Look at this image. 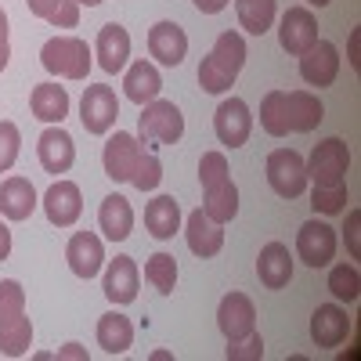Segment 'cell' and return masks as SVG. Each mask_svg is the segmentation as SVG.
<instances>
[{
	"label": "cell",
	"mask_w": 361,
	"mask_h": 361,
	"mask_svg": "<svg viewBox=\"0 0 361 361\" xmlns=\"http://www.w3.org/2000/svg\"><path fill=\"white\" fill-rule=\"evenodd\" d=\"M58 357H66V361H87V350L80 343H66V347H58Z\"/></svg>",
	"instance_id": "45"
},
{
	"label": "cell",
	"mask_w": 361,
	"mask_h": 361,
	"mask_svg": "<svg viewBox=\"0 0 361 361\" xmlns=\"http://www.w3.org/2000/svg\"><path fill=\"white\" fill-rule=\"evenodd\" d=\"M94 58H98V66L116 76V73H123L127 62H130V33L119 22H109L102 25V33H98V44H94Z\"/></svg>",
	"instance_id": "18"
},
{
	"label": "cell",
	"mask_w": 361,
	"mask_h": 361,
	"mask_svg": "<svg viewBox=\"0 0 361 361\" xmlns=\"http://www.w3.org/2000/svg\"><path fill=\"white\" fill-rule=\"evenodd\" d=\"M350 336V318L340 304H322L311 314V340L322 350H336L343 340Z\"/></svg>",
	"instance_id": "19"
},
{
	"label": "cell",
	"mask_w": 361,
	"mask_h": 361,
	"mask_svg": "<svg viewBox=\"0 0 361 361\" xmlns=\"http://www.w3.org/2000/svg\"><path fill=\"white\" fill-rule=\"evenodd\" d=\"M40 206H44V214L54 228H73L83 214V192H80L76 180H54L44 192Z\"/></svg>",
	"instance_id": "9"
},
{
	"label": "cell",
	"mask_w": 361,
	"mask_h": 361,
	"mask_svg": "<svg viewBox=\"0 0 361 361\" xmlns=\"http://www.w3.org/2000/svg\"><path fill=\"white\" fill-rule=\"evenodd\" d=\"M336 73H340V51L336 44L329 40H314L311 51L300 54V76H304V83L311 87H333L336 83Z\"/></svg>",
	"instance_id": "14"
},
{
	"label": "cell",
	"mask_w": 361,
	"mask_h": 361,
	"mask_svg": "<svg viewBox=\"0 0 361 361\" xmlns=\"http://www.w3.org/2000/svg\"><path fill=\"white\" fill-rule=\"evenodd\" d=\"M119 119V98L109 83H94V87H83V98H80V123L87 134H109Z\"/></svg>",
	"instance_id": "6"
},
{
	"label": "cell",
	"mask_w": 361,
	"mask_h": 361,
	"mask_svg": "<svg viewBox=\"0 0 361 361\" xmlns=\"http://www.w3.org/2000/svg\"><path fill=\"white\" fill-rule=\"evenodd\" d=\"M22 314H25V289L15 279H4L0 282V325H8Z\"/></svg>",
	"instance_id": "36"
},
{
	"label": "cell",
	"mask_w": 361,
	"mask_h": 361,
	"mask_svg": "<svg viewBox=\"0 0 361 361\" xmlns=\"http://www.w3.org/2000/svg\"><path fill=\"white\" fill-rule=\"evenodd\" d=\"M192 4L202 11V15H217V11H224L231 0H192Z\"/></svg>",
	"instance_id": "44"
},
{
	"label": "cell",
	"mask_w": 361,
	"mask_h": 361,
	"mask_svg": "<svg viewBox=\"0 0 361 361\" xmlns=\"http://www.w3.org/2000/svg\"><path fill=\"white\" fill-rule=\"evenodd\" d=\"M159 90H163V76L152 62H134L123 76V94L134 102V105H148V102H156L159 98Z\"/></svg>",
	"instance_id": "26"
},
{
	"label": "cell",
	"mask_w": 361,
	"mask_h": 361,
	"mask_svg": "<svg viewBox=\"0 0 361 361\" xmlns=\"http://www.w3.org/2000/svg\"><path fill=\"white\" fill-rule=\"evenodd\" d=\"M40 66L62 80H87L90 66H94V51L80 37H51L40 47Z\"/></svg>",
	"instance_id": "2"
},
{
	"label": "cell",
	"mask_w": 361,
	"mask_h": 361,
	"mask_svg": "<svg viewBox=\"0 0 361 361\" xmlns=\"http://www.w3.org/2000/svg\"><path fill=\"white\" fill-rule=\"evenodd\" d=\"M69 90L58 87V83H37L33 94H29V109H33V116L40 119V123H62V119L69 116Z\"/></svg>",
	"instance_id": "25"
},
{
	"label": "cell",
	"mask_w": 361,
	"mask_h": 361,
	"mask_svg": "<svg viewBox=\"0 0 361 361\" xmlns=\"http://www.w3.org/2000/svg\"><path fill=\"white\" fill-rule=\"evenodd\" d=\"M307 4H314V8H329L333 0H307Z\"/></svg>",
	"instance_id": "49"
},
{
	"label": "cell",
	"mask_w": 361,
	"mask_h": 361,
	"mask_svg": "<svg viewBox=\"0 0 361 361\" xmlns=\"http://www.w3.org/2000/svg\"><path fill=\"white\" fill-rule=\"evenodd\" d=\"M329 293H333L336 300H343V304H350V300L361 296V275L354 264H336L333 271H329Z\"/></svg>",
	"instance_id": "35"
},
{
	"label": "cell",
	"mask_w": 361,
	"mask_h": 361,
	"mask_svg": "<svg viewBox=\"0 0 361 361\" xmlns=\"http://www.w3.org/2000/svg\"><path fill=\"white\" fill-rule=\"evenodd\" d=\"M214 130L221 137V145L228 148H243L250 141V130H253V116H250V105L243 98H224L214 112Z\"/></svg>",
	"instance_id": "11"
},
{
	"label": "cell",
	"mask_w": 361,
	"mask_h": 361,
	"mask_svg": "<svg viewBox=\"0 0 361 361\" xmlns=\"http://www.w3.org/2000/svg\"><path fill=\"white\" fill-rule=\"evenodd\" d=\"M185 238H188V250L199 260H209L224 250V224L209 221L202 209H192L188 221H185Z\"/></svg>",
	"instance_id": "20"
},
{
	"label": "cell",
	"mask_w": 361,
	"mask_h": 361,
	"mask_svg": "<svg viewBox=\"0 0 361 361\" xmlns=\"http://www.w3.org/2000/svg\"><path fill=\"white\" fill-rule=\"evenodd\" d=\"M134 343V325L127 314H119V311H109L98 318V347L105 354H127Z\"/></svg>",
	"instance_id": "28"
},
{
	"label": "cell",
	"mask_w": 361,
	"mask_h": 361,
	"mask_svg": "<svg viewBox=\"0 0 361 361\" xmlns=\"http://www.w3.org/2000/svg\"><path fill=\"white\" fill-rule=\"evenodd\" d=\"M343 238H347V250H350V257L357 260V257H361V209H350V214H347Z\"/></svg>",
	"instance_id": "42"
},
{
	"label": "cell",
	"mask_w": 361,
	"mask_h": 361,
	"mask_svg": "<svg viewBox=\"0 0 361 361\" xmlns=\"http://www.w3.org/2000/svg\"><path fill=\"white\" fill-rule=\"evenodd\" d=\"M137 134L145 145H177L185 137V116L173 102H148L141 105V116H137Z\"/></svg>",
	"instance_id": "3"
},
{
	"label": "cell",
	"mask_w": 361,
	"mask_h": 361,
	"mask_svg": "<svg viewBox=\"0 0 361 361\" xmlns=\"http://www.w3.org/2000/svg\"><path fill=\"white\" fill-rule=\"evenodd\" d=\"M29 347H33V322L25 314L0 325V354L4 357H22V354H29Z\"/></svg>",
	"instance_id": "32"
},
{
	"label": "cell",
	"mask_w": 361,
	"mask_h": 361,
	"mask_svg": "<svg viewBox=\"0 0 361 361\" xmlns=\"http://www.w3.org/2000/svg\"><path fill=\"white\" fill-rule=\"evenodd\" d=\"M243 66H246V40L235 29H224L199 66V87L206 94H224V90L235 87Z\"/></svg>",
	"instance_id": "1"
},
{
	"label": "cell",
	"mask_w": 361,
	"mask_h": 361,
	"mask_svg": "<svg viewBox=\"0 0 361 361\" xmlns=\"http://www.w3.org/2000/svg\"><path fill=\"white\" fill-rule=\"evenodd\" d=\"M318 40V18L311 15V8H289L279 22V44L286 54L300 58L304 51H311Z\"/></svg>",
	"instance_id": "12"
},
{
	"label": "cell",
	"mask_w": 361,
	"mask_h": 361,
	"mask_svg": "<svg viewBox=\"0 0 361 361\" xmlns=\"http://www.w3.org/2000/svg\"><path fill=\"white\" fill-rule=\"evenodd\" d=\"M98 228L105 238H112V243H123V238H130L134 231V209L123 195H105L102 199V209H98Z\"/></svg>",
	"instance_id": "24"
},
{
	"label": "cell",
	"mask_w": 361,
	"mask_h": 361,
	"mask_svg": "<svg viewBox=\"0 0 361 361\" xmlns=\"http://www.w3.org/2000/svg\"><path fill=\"white\" fill-rule=\"evenodd\" d=\"M159 180H163V163H159V156L141 152L137 170H134V177H130V185H134L137 192H156V188H159Z\"/></svg>",
	"instance_id": "37"
},
{
	"label": "cell",
	"mask_w": 361,
	"mask_h": 361,
	"mask_svg": "<svg viewBox=\"0 0 361 361\" xmlns=\"http://www.w3.org/2000/svg\"><path fill=\"white\" fill-rule=\"evenodd\" d=\"M11 257V231H8V224L0 221V260H8Z\"/></svg>",
	"instance_id": "46"
},
{
	"label": "cell",
	"mask_w": 361,
	"mask_h": 361,
	"mask_svg": "<svg viewBox=\"0 0 361 361\" xmlns=\"http://www.w3.org/2000/svg\"><path fill=\"white\" fill-rule=\"evenodd\" d=\"M311 209H314V214H325V217L343 214V209H347V185L314 188V192H311Z\"/></svg>",
	"instance_id": "38"
},
{
	"label": "cell",
	"mask_w": 361,
	"mask_h": 361,
	"mask_svg": "<svg viewBox=\"0 0 361 361\" xmlns=\"http://www.w3.org/2000/svg\"><path fill=\"white\" fill-rule=\"evenodd\" d=\"M296 257L307 267H325L336 257V228H329L325 221H307L296 231Z\"/></svg>",
	"instance_id": "7"
},
{
	"label": "cell",
	"mask_w": 361,
	"mask_h": 361,
	"mask_svg": "<svg viewBox=\"0 0 361 361\" xmlns=\"http://www.w3.org/2000/svg\"><path fill=\"white\" fill-rule=\"evenodd\" d=\"M224 357H228V361H260V357H264V340H260L257 333H250V336H243V340H231L228 350H224Z\"/></svg>",
	"instance_id": "41"
},
{
	"label": "cell",
	"mask_w": 361,
	"mask_h": 361,
	"mask_svg": "<svg viewBox=\"0 0 361 361\" xmlns=\"http://www.w3.org/2000/svg\"><path fill=\"white\" fill-rule=\"evenodd\" d=\"M307 166V180H314V188H333L343 185L347 166H350V148L343 137H325L314 145L311 159H304Z\"/></svg>",
	"instance_id": "4"
},
{
	"label": "cell",
	"mask_w": 361,
	"mask_h": 361,
	"mask_svg": "<svg viewBox=\"0 0 361 361\" xmlns=\"http://www.w3.org/2000/svg\"><path fill=\"white\" fill-rule=\"evenodd\" d=\"M37 156L47 173H69L76 163V141L69 130H62V123H51L37 141Z\"/></svg>",
	"instance_id": "13"
},
{
	"label": "cell",
	"mask_w": 361,
	"mask_h": 361,
	"mask_svg": "<svg viewBox=\"0 0 361 361\" xmlns=\"http://www.w3.org/2000/svg\"><path fill=\"white\" fill-rule=\"evenodd\" d=\"M267 185L275 195L282 199H300L307 192V166L304 156L293 152V148H275L267 156Z\"/></svg>",
	"instance_id": "5"
},
{
	"label": "cell",
	"mask_w": 361,
	"mask_h": 361,
	"mask_svg": "<svg viewBox=\"0 0 361 361\" xmlns=\"http://www.w3.org/2000/svg\"><path fill=\"white\" fill-rule=\"evenodd\" d=\"M29 15L51 22L54 29H76L80 22V4L76 0H25Z\"/></svg>",
	"instance_id": "31"
},
{
	"label": "cell",
	"mask_w": 361,
	"mask_h": 361,
	"mask_svg": "<svg viewBox=\"0 0 361 361\" xmlns=\"http://www.w3.org/2000/svg\"><path fill=\"white\" fill-rule=\"evenodd\" d=\"M217 329L224 333L228 343L257 333V307H253V300H250L246 293L231 289V293L221 300V307H217Z\"/></svg>",
	"instance_id": "8"
},
{
	"label": "cell",
	"mask_w": 361,
	"mask_h": 361,
	"mask_svg": "<svg viewBox=\"0 0 361 361\" xmlns=\"http://www.w3.org/2000/svg\"><path fill=\"white\" fill-rule=\"evenodd\" d=\"M235 15H238V25L246 33L264 37L279 15V0H235Z\"/></svg>",
	"instance_id": "30"
},
{
	"label": "cell",
	"mask_w": 361,
	"mask_h": 361,
	"mask_svg": "<svg viewBox=\"0 0 361 361\" xmlns=\"http://www.w3.org/2000/svg\"><path fill=\"white\" fill-rule=\"evenodd\" d=\"M148 54H152L159 66L177 69L188 54V33L177 22H156L148 29Z\"/></svg>",
	"instance_id": "16"
},
{
	"label": "cell",
	"mask_w": 361,
	"mask_h": 361,
	"mask_svg": "<svg viewBox=\"0 0 361 361\" xmlns=\"http://www.w3.org/2000/svg\"><path fill=\"white\" fill-rule=\"evenodd\" d=\"M199 209L209 221H217V224L235 221V214H238V188H235V180L228 177V180H221V185L206 188V202Z\"/></svg>",
	"instance_id": "29"
},
{
	"label": "cell",
	"mask_w": 361,
	"mask_h": 361,
	"mask_svg": "<svg viewBox=\"0 0 361 361\" xmlns=\"http://www.w3.org/2000/svg\"><path fill=\"white\" fill-rule=\"evenodd\" d=\"M66 260H69V267H73L76 279L90 282V279L102 271V264H105L102 238H98L94 231H76V235L69 238V246H66Z\"/></svg>",
	"instance_id": "17"
},
{
	"label": "cell",
	"mask_w": 361,
	"mask_h": 361,
	"mask_svg": "<svg viewBox=\"0 0 361 361\" xmlns=\"http://www.w3.org/2000/svg\"><path fill=\"white\" fill-rule=\"evenodd\" d=\"M228 177L231 173H228L224 152H202V159H199V185H202V192L221 185V180H228Z\"/></svg>",
	"instance_id": "40"
},
{
	"label": "cell",
	"mask_w": 361,
	"mask_h": 361,
	"mask_svg": "<svg viewBox=\"0 0 361 361\" xmlns=\"http://www.w3.org/2000/svg\"><path fill=\"white\" fill-rule=\"evenodd\" d=\"M145 228L152 238H159V243H166V238H173L180 231V206L173 195H156L152 202L145 206Z\"/></svg>",
	"instance_id": "27"
},
{
	"label": "cell",
	"mask_w": 361,
	"mask_h": 361,
	"mask_svg": "<svg viewBox=\"0 0 361 361\" xmlns=\"http://www.w3.org/2000/svg\"><path fill=\"white\" fill-rule=\"evenodd\" d=\"M325 119V105L311 90H286V123L289 134H311Z\"/></svg>",
	"instance_id": "21"
},
{
	"label": "cell",
	"mask_w": 361,
	"mask_h": 361,
	"mask_svg": "<svg viewBox=\"0 0 361 361\" xmlns=\"http://www.w3.org/2000/svg\"><path fill=\"white\" fill-rule=\"evenodd\" d=\"M22 152V134L11 119H0V173H8Z\"/></svg>",
	"instance_id": "39"
},
{
	"label": "cell",
	"mask_w": 361,
	"mask_h": 361,
	"mask_svg": "<svg viewBox=\"0 0 361 361\" xmlns=\"http://www.w3.org/2000/svg\"><path fill=\"white\" fill-rule=\"evenodd\" d=\"M8 58H11V40H8V15L0 8V73L8 69Z\"/></svg>",
	"instance_id": "43"
},
{
	"label": "cell",
	"mask_w": 361,
	"mask_h": 361,
	"mask_svg": "<svg viewBox=\"0 0 361 361\" xmlns=\"http://www.w3.org/2000/svg\"><path fill=\"white\" fill-rule=\"evenodd\" d=\"M145 279L152 282V289H159L163 296H170L173 286H177V260L170 253H152V257L145 260Z\"/></svg>",
	"instance_id": "34"
},
{
	"label": "cell",
	"mask_w": 361,
	"mask_h": 361,
	"mask_svg": "<svg viewBox=\"0 0 361 361\" xmlns=\"http://www.w3.org/2000/svg\"><path fill=\"white\" fill-rule=\"evenodd\" d=\"M357 37H361V29H354V33H350V44H347V58H350L354 69L361 66V62H357Z\"/></svg>",
	"instance_id": "47"
},
{
	"label": "cell",
	"mask_w": 361,
	"mask_h": 361,
	"mask_svg": "<svg viewBox=\"0 0 361 361\" xmlns=\"http://www.w3.org/2000/svg\"><path fill=\"white\" fill-rule=\"evenodd\" d=\"M257 275L264 289H286L293 282V257L286 243H267L257 260Z\"/></svg>",
	"instance_id": "23"
},
{
	"label": "cell",
	"mask_w": 361,
	"mask_h": 361,
	"mask_svg": "<svg viewBox=\"0 0 361 361\" xmlns=\"http://www.w3.org/2000/svg\"><path fill=\"white\" fill-rule=\"evenodd\" d=\"M76 4H80V8H83V4H87V8H98V4H105V0H76Z\"/></svg>",
	"instance_id": "48"
},
{
	"label": "cell",
	"mask_w": 361,
	"mask_h": 361,
	"mask_svg": "<svg viewBox=\"0 0 361 361\" xmlns=\"http://www.w3.org/2000/svg\"><path fill=\"white\" fill-rule=\"evenodd\" d=\"M137 286H141V271H137L134 257H116V260H109L105 279H102V289H105V296L112 300L116 307L134 304V300H137Z\"/></svg>",
	"instance_id": "15"
},
{
	"label": "cell",
	"mask_w": 361,
	"mask_h": 361,
	"mask_svg": "<svg viewBox=\"0 0 361 361\" xmlns=\"http://www.w3.org/2000/svg\"><path fill=\"white\" fill-rule=\"evenodd\" d=\"M37 206L40 199H37V188L29 185V177H8L0 185V214L8 221H29Z\"/></svg>",
	"instance_id": "22"
},
{
	"label": "cell",
	"mask_w": 361,
	"mask_h": 361,
	"mask_svg": "<svg viewBox=\"0 0 361 361\" xmlns=\"http://www.w3.org/2000/svg\"><path fill=\"white\" fill-rule=\"evenodd\" d=\"M260 127L271 137H286L289 123H286V90H267L260 102Z\"/></svg>",
	"instance_id": "33"
},
{
	"label": "cell",
	"mask_w": 361,
	"mask_h": 361,
	"mask_svg": "<svg viewBox=\"0 0 361 361\" xmlns=\"http://www.w3.org/2000/svg\"><path fill=\"white\" fill-rule=\"evenodd\" d=\"M141 141L127 130H119L105 141V152H102V166H105V177H112L116 185H123V180L134 177L137 170V159H141Z\"/></svg>",
	"instance_id": "10"
}]
</instances>
